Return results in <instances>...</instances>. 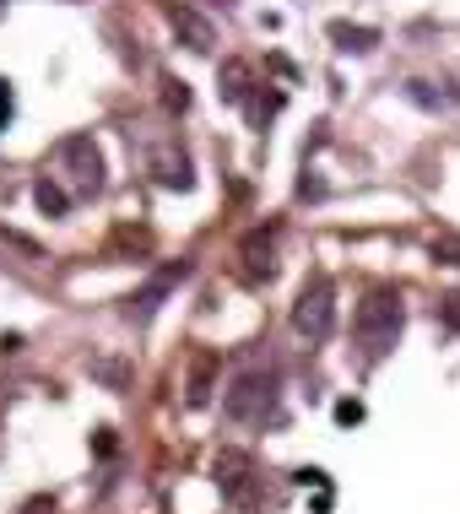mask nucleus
<instances>
[{
    "mask_svg": "<svg viewBox=\"0 0 460 514\" xmlns=\"http://www.w3.org/2000/svg\"><path fill=\"white\" fill-rule=\"evenodd\" d=\"M249 87H255V71H249L244 60H222V71H217L222 103H244V98H249Z\"/></svg>",
    "mask_w": 460,
    "mask_h": 514,
    "instance_id": "nucleus-9",
    "label": "nucleus"
},
{
    "mask_svg": "<svg viewBox=\"0 0 460 514\" xmlns=\"http://www.w3.org/2000/svg\"><path fill=\"white\" fill-rule=\"evenodd\" d=\"M6 120H11V87L0 82V130H6Z\"/></svg>",
    "mask_w": 460,
    "mask_h": 514,
    "instance_id": "nucleus-20",
    "label": "nucleus"
},
{
    "mask_svg": "<svg viewBox=\"0 0 460 514\" xmlns=\"http://www.w3.org/2000/svg\"><path fill=\"white\" fill-rule=\"evenodd\" d=\"M212 477L222 487V498H228L233 509H255L260 504V471H255V455H244V450H222L212 460Z\"/></svg>",
    "mask_w": 460,
    "mask_h": 514,
    "instance_id": "nucleus-5",
    "label": "nucleus"
},
{
    "mask_svg": "<svg viewBox=\"0 0 460 514\" xmlns=\"http://www.w3.org/2000/svg\"><path fill=\"white\" fill-rule=\"evenodd\" d=\"M49 179H60L71 201L76 195H98L103 190V152L92 147V136H65L55 147V174Z\"/></svg>",
    "mask_w": 460,
    "mask_h": 514,
    "instance_id": "nucleus-2",
    "label": "nucleus"
},
{
    "mask_svg": "<svg viewBox=\"0 0 460 514\" xmlns=\"http://www.w3.org/2000/svg\"><path fill=\"white\" fill-rule=\"evenodd\" d=\"M212 379H217V358H212V352H195V358H190V385H184V401H190V406H206V401H212Z\"/></svg>",
    "mask_w": 460,
    "mask_h": 514,
    "instance_id": "nucleus-8",
    "label": "nucleus"
},
{
    "mask_svg": "<svg viewBox=\"0 0 460 514\" xmlns=\"http://www.w3.org/2000/svg\"><path fill=\"white\" fill-rule=\"evenodd\" d=\"M222 406H228L233 423H260L276 406V374L271 368H244V374L222 390Z\"/></svg>",
    "mask_w": 460,
    "mask_h": 514,
    "instance_id": "nucleus-3",
    "label": "nucleus"
},
{
    "mask_svg": "<svg viewBox=\"0 0 460 514\" xmlns=\"http://www.w3.org/2000/svg\"><path fill=\"white\" fill-rule=\"evenodd\" d=\"M163 103H168L174 114H184V109H190V87H184L179 76H163Z\"/></svg>",
    "mask_w": 460,
    "mask_h": 514,
    "instance_id": "nucleus-15",
    "label": "nucleus"
},
{
    "mask_svg": "<svg viewBox=\"0 0 460 514\" xmlns=\"http://www.w3.org/2000/svg\"><path fill=\"white\" fill-rule=\"evenodd\" d=\"M352 336H358V347L368 358H385V352L396 347V336H401V293L396 287H374V293L358 303Z\"/></svg>",
    "mask_w": 460,
    "mask_h": 514,
    "instance_id": "nucleus-1",
    "label": "nucleus"
},
{
    "mask_svg": "<svg viewBox=\"0 0 460 514\" xmlns=\"http://www.w3.org/2000/svg\"><path fill=\"white\" fill-rule=\"evenodd\" d=\"M244 260H249V276H271V271H276V260H271V233H249Z\"/></svg>",
    "mask_w": 460,
    "mask_h": 514,
    "instance_id": "nucleus-13",
    "label": "nucleus"
},
{
    "mask_svg": "<svg viewBox=\"0 0 460 514\" xmlns=\"http://www.w3.org/2000/svg\"><path fill=\"white\" fill-rule=\"evenodd\" d=\"M33 201H38V212H44V217H65V212H71V195H65L60 179H38L33 184Z\"/></svg>",
    "mask_w": 460,
    "mask_h": 514,
    "instance_id": "nucleus-11",
    "label": "nucleus"
},
{
    "mask_svg": "<svg viewBox=\"0 0 460 514\" xmlns=\"http://www.w3.org/2000/svg\"><path fill=\"white\" fill-rule=\"evenodd\" d=\"M152 174L163 190H190V157L184 152H157L152 157Z\"/></svg>",
    "mask_w": 460,
    "mask_h": 514,
    "instance_id": "nucleus-10",
    "label": "nucleus"
},
{
    "mask_svg": "<svg viewBox=\"0 0 460 514\" xmlns=\"http://www.w3.org/2000/svg\"><path fill=\"white\" fill-rule=\"evenodd\" d=\"M293 331L304 341H325L336 331V287L325 276H309L298 287V303H293Z\"/></svg>",
    "mask_w": 460,
    "mask_h": 514,
    "instance_id": "nucleus-4",
    "label": "nucleus"
},
{
    "mask_svg": "<svg viewBox=\"0 0 460 514\" xmlns=\"http://www.w3.org/2000/svg\"><path fill=\"white\" fill-rule=\"evenodd\" d=\"M331 38H336V49H352V55H368L379 44L374 28H352V22H331Z\"/></svg>",
    "mask_w": 460,
    "mask_h": 514,
    "instance_id": "nucleus-12",
    "label": "nucleus"
},
{
    "mask_svg": "<svg viewBox=\"0 0 460 514\" xmlns=\"http://www.w3.org/2000/svg\"><path fill=\"white\" fill-rule=\"evenodd\" d=\"M439 320H444V331H460V293L439 298Z\"/></svg>",
    "mask_w": 460,
    "mask_h": 514,
    "instance_id": "nucleus-17",
    "label": "nucleus"
},
{
    "mask_svg": "<svg viewBox=\"0 0 460 514\" xmlns=\"http://www.w3.org/2000/svg\"><path fill=\"white\" fill-rule=\"evenodd\" d=\"M92 374H103L109 385H125V363H92Z\"/></svg>",
    "mask_w": 460,
    "mask_h": 514,
    "instance_id": "nucleus-19",
    "label": "nucleus"
},
{
    "mask_svg": "<svg viewBox=\"0 0 460 514\" xmlns=\"http://www.w3.org/2000/svg\"><path fill=\"white\" fill-rule=\"evenodd\" d=\"M163 11H168V22H174V33H179L184 44L195 49V55H212V44H217V28L201 17V11H195V6H184V0H168Z\"/></svg>",
    "mask_w": 460,
    "mask_h": 514,
    "instance_id": "nucleus-6",
    "label": "nucleus"
},
{
    "mask_svg": "<svg viewBox=\"0 0 460 514\" xmlns=\"http://www.w3.org/2000/svg\"><path fill=\"white\" fill-rule=\"evenodd\" d=\"M433 255H439L444 266H460V239L455 233H439V239H433Z\"/></svg>",
    "mask_w": 460,
    "mask_h": 514,
    "instance_id": "nucleus-16",
    "label": "nucleus"
},
{
    "mask_svg": "<svg viewBox=\"0 0 460 514\" xmlns=\"http://www.w3.org/2000/svg\"><path fill=\"white\" fill-rule=\"evenodd\" d=\"M336 423H341V428L363 423V406H358V401H341V406H336Z\"/></svg>",
    "mask_w": 460,
    "mask_h": 514,
    "instance_id": "nucleus-18",
    "label": "nucleus"
},
{
    "mask_svg": "<svg viewBox=\"0 0 460 514\" xmlns=\"http://www.w3.org/2000/svg\"><path fill=\"white\" fill-rule=\"evenodd\" d=\"M184 276H190V266H184V260H179V266H163V271H157L147 287H141V293H130V314H136V320H152V314H157V303H163L168 293H174V287L184 282Z\"/></svg>",
    "mask_w": 460,
    "mask_h": 514,
    "instance_id": "nucleus-7",
    "label": "nucleus"
},
{
    "mask_svg": "<svg viewBox=\"0 0 460 514\" xmlns=\"http://www.w3.org/2000/svg\"><path fill=\"white\" fill-rule=\"evenodd\" d=\"M244 109H249V120L255 125H266L276 109H282V92H255V98H244Z\"/></svg>",
    "mask_w": 460,
    "mask_h": 514,
    "instance_id": "nucleus-14",
    "label": "nucleus"
}]
</instances>
